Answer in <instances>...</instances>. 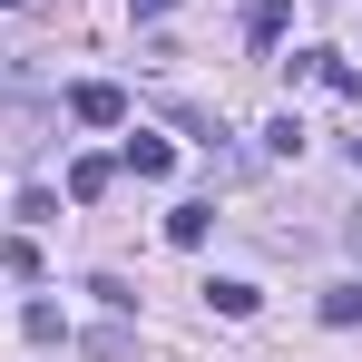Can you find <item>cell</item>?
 Returning a JSON list of instances; mask_svg holds the SVG:
<instances>
[{
    "label": "cell",
    "mask_w": 362,
    "mask_h": 362,
    "mask_svg": "<svg viewBox=\"0 0 362 362\" xmlns=\"http://www.w3.org/2000/svg\"><path fill=\"white\" fill-rule=\"evenodd\" d=\"M245 40H255V49H284V10H274V0H255V20H245Z\"/></svg>",
    "instance_id": "obj_8"
},
{
    "label": "cell",
    "mask_w": 362,
    "mask_h": 362,
    "mask_svg": "<svg viewBox=\"0 0 362 362\" xmlns=\"http://www.w3.org/2000/svg\"><path fill=\"white\" fill-rule=\"evenodd\" d=\"M323 323H362V284H323Z\"/></svg>",
    "instance_id": "obj_10"
},
{
    "label": "cell",
    "mask_w": 362,
    "mask_h": 362,
    "mask_svg": "<svg viewBox=\"0 0 362 362\" xmlns=\"http://www.w3.org/2000/svg\"><path fill=\"white\" fill-rule=\"evenodd\" d=\"M108 177H118L108 157H78V167H69V196H78V206H98V196H108Z\"/></svg>",
    "instance_id": "obj_5"
},
{
    "label": "cell",
    "mask_w": 362,
    "mask_h": 362,
    "mask_svg": "<svg viewBox=\"0 0 362 362\" xmlns=\"http://www.w3.org/2000/svg\"><path fill=\"white\" fill-rule=\"evenodd\" d=\"M69 118L78 127H118L127 118V88L118 78H78V88H69Z\"/></svg>",
    "instance_id": "obj_1"
},
{
    "label": "cell",
    "mask_w": 362,
    "mask_h": 362,
    "mask_svg": "<svg viewBox=\"0 0 362 362\" xmlns=\"http://www.w3.org/2000/svg\"><path fill=\"white\" fill-rule=\"evenodd\" d=\"M167 167H177L167 137H127V177H167Z\"/></svg>",
    "instance_id": "obj_4"
},
{
    "label": "cell",
    "mask_w": 362,
    "mask_h": 362,
    "mask_svg": "<svg viewBox=\"0 0 362 362\" xmlns=\"http://www.w3.org/2000/svg\"><path fill=\"white\" fill-rule=\"evenodd\" d=\"M294 78H323L333 98H362V69H353V59H333V49H294Z\"/></svg>",
    "instance_id": "obj_2"
},
{
    "label": "cell",
    "mask_w": 362,
    "mask_h": 362,
    "mask_svg": "<svg viewBox=\"0 0 362 362\" xmlns=\"http://www.w3.org/2000/svg\"><path fill=\"white\" fill-rule=\"evenodd\" d=\"M20 333H30V343H69V323H59V303H20Z\"/></svg>",
    "instance_id": "obj_7"
},
{
    "label": "cell",
    "mask_w": 362,
    "mask_h": 362,
    "mask_svg": "<svg viewBox=\"0 0 362 362\" xmlns=\"http://www.w3.org/2000/svg\"><path fill=\"white\" fill-rule=\"evenodd\" d=\"M216 235V206H177V216H167V245H206Z\"/></svg>",
    "instance_id": "obj_6"
},
{
    "label": "cell",
    "mask_w": 362,
    "mask_h": 362,
    "mask_svg": "<svg viewBox=\"0 0 362 362\" xmlns=\"http://www.w3.org/2000/svg\"><path fill=\"white\" fill-rule=\"evenodd\" d=\"M353 167H362V137H353Z\"/></svg>",
    "instance_id": "obj_12"
},
{
    "label": "cell",
    "mask_w": 362,
    "mask_h": 362,
    "mask_svg": "<svg viewBox=\"0 0 362 362\" xmlns=\"http://www.w3.org/2000/svg\"><path fill=\"white\" fill-rule=\"evenodd\" d=\"M167 10H177V0H137V20H167Z\"/></svg>",
    "instance_id": "obj_11"
},
{
    "label": "cell",
    "mask_w": 362,
    "mask_h": 362,
    "mask_svg": "<svg viewBox=\"0 0 362 362\" xmlns=\"http://www.w3.org/2000/svg\"><path fill=\"white\" fill-rule=\"evenodd\" d=\"M167 118H177V127H186V137H196V147H216V137H226V127L206 118V108H186V98H167Z\"/></svg>",
    "instance_id": "obj_9"
},
{
    "label": "cell",
    "mask_w": 362,
    "mask_h": 362,
    "mask_svg": "<svg viewBox=\"0 0 362 362\" xmlns=\"http://www.w3.org/2000/svg\"><path fill=\"white\" fill-rule=\"evenodd\" d=\"M206 303H216V313H226V323H255V284H245V274H216V284H206Z\"/></svg>",
    "instance_id": "obj_3"
}]
</instances>
